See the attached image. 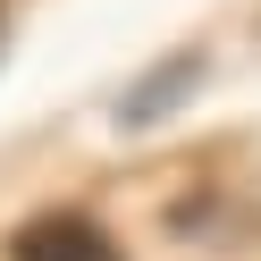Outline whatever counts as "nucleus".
<instances>
[{
    "mask_svg": "<svg viewBox=\"0 0 261 261\" xmlns=\"http://www.w3.org/2000/svg\"><path fill=\"white\" fill-rule=\"evenodd\" d=\"M9 261H126V253L101 236V219H85V211H51V219H34V227L9 236Z\"/></svg>",
    "mask_w": 261,
    "mask_h": 261,
    "instance_id": "nucleus-1",
    "label": "nucleus"
},
{
    "mask_svg": "<svg viewBox=\"0 0 261 261\" xmlns=\"http://www.w3.org/2000/svg\"><path fill=\"white\" fill-rule=\"evenodd\" d=\"M0 42H9V0H0Z\"/></svg>",
    "mask_w": 261,
    "mask_h": 261,
    "instance_id": "nucleus-2",
    "label": "nucleus"
}]
</instances>
